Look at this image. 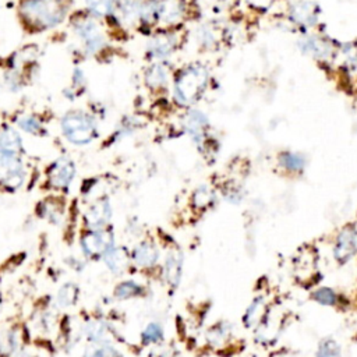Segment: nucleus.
Returning a JSON list of instances; mask_svg holds the SVG:
<instances>
[{
  "mask_svg": "<svg viewBox=\"0 0 357 357\" xmlns=\"http://www.w3.org/2000/svg\"><path fill=\"white\" fill-rule=\"evenodd\" d=\"M209 74L205 66L194 63L179 71L173 81V96L182 106H190L200 99L208 87Z\"/></svg>",
  "mask_w": 357,
  "mask_h": 357,
  "instance_id": "1",
  "label": "nucleus"
},
{
  "mask_svg": "<svg viewBox=\"0 0 357 357\" xmlns=\"http://www.w3.org/2000/svg\"><path fill=\"white\" fill-rule=\"evenodd\" d=\"M20 12L27 23L37 28H51L64 19L62 0H24Z\"/></svg>",
  "mask_w": 357,
  "mask_h": 357,
  "instance_id": "2",
  "label": "nucleus"
},
{
  "mask_svg": "<svg viewBox=\"0 0 357 357\" xmlns=\"http://www.w3.org/2000/svg\"><path fill=\"white\" fill-rule=\"evenodd\" d=\"M64 137L77 146L91 143L96 136V125L94 119L84 112H70L62 121Z\"/></svg>",
  "mask_w": 357,
  "mask_h": 357,
  "instance_id": "3",
  "label": "nucleus"
},
{
  "mask_svg": "<svg viewBox=\"0 0 357 357\" xmlns=\"http://www.w3.org/2000/svg\"><path fill=\"white\" fill-rule=\"evenodd\" d=\"M0 182L9 189H17L23 184L24 168L16 155L0 151Z\"/></svg>",
  "mask_w": 357,
  "mask_h": 357,
  "instance_id": "4",
  "label": "nucleus"
},
{
  "mask_svg": "<svg viewBox=\"0 0 357 357\" xmlns=\"http://www.w3.org/2000/svg\"><path fill=\"white\" fill-rule=\"evenodd\" d=\"M357 252V230L354 226H345L338 234L333 247V257L339 264H346Z\"/></svg>",
  "mask_w": 357,
  "mask_h": 357,
  "instance_id": "5",
  "label": "nucleus"
},
{
  "mask_svg": "<svg viewBox=\"0 0 357 357\" xmlns=\"http://www.w3.org/2000/svg\"><path fill=\"white\" fill-rule=\"evenodd\" d=\"M81 246L85 254L91 257L103 256L109 249L113 247V234L106 229L92 230L82 237Z\"/></svg>",
  "mask_w": 357,
  "mask_h": 357,
  "instance_id": "6",
  "label": "nucleus"
},
{
  "mask_svg": "<svg viewBox=\"0 0 357 357\" xmlns=\"http://www.w3.org/2000/svg\"><path fill=\"white\" fill-rule=\"evenodd\" d=\"M289 16L295 24L303 28H311L318 23V8L310 0H300L292 5Z\"/></svg>",
  "mask_w": 357,
  "mask_h": 357,
  "instance_id": "7",
  "label": "nucleus"
},
{
  "mask_svg": "<svg viewBox=\"0 0 357 357\" xmlns=\"http://www.w3.org/2000/svg\"><path fill=\"white\" fill-rule=\"evenodd\" d=\"M186 15L184 0H161L157 8V21L173 26L180 23Z\"/></svg>",
  "mask_w": 357,
  "mask_h": 357,
  "instance_id": "8",
  "label": "nucleus"
},
{
  "mask_svg": "<svg viewBox=\"0 0 357 357\" xmlns=\"http://www.w3.org/2000/svg\"><path fill=\"white\" fill-rule=\"evenodd\" d=\"M297 46L304 55L311 56V58L318 59V60H328L333 55L332 45L328 41H325L324 38L317 37V35L303 37L299 41Z\"/></svg>",
  "mask_w": 357,
  "mask_h": 357,
  "instance_id": "9",
  "label": "nucleus"
},
{
  "mask_svg": "<svg viewBox=\"0 0 357 357\" xmlns=\"http://www.w3.org/2000/svg\"><path fill=\"white\" fill-rule=\"evenodd\" d=\"M74 173V164L67 158H60L49 169V183L55 189H66L71 183Z\"/></svg>",
  "mask_w": 357,
  "mask_h": 357,
  "instance_id": "10",
  "label": "nucleus"
},
{
  "mask_svg": "<svg viewBox=\"0 0 357 357\" xmlns=\"http://www.w3.org/2000/svg\"><path fill=\"white\" fill-rule=\"evenodd\" d=\"M207 128H208V117L201 110L193 109L186 114L184 129L197 144H201L205 140Z\"/></svg>",
  "mask_w": 357,
  "mask_h": 357,
  "instance_id": "11",
  "label": "nucleus"
},
{
  "mask_svg": "<svg viewBox=\"0 0 357 357\" xmlns=\"http://www.w3.org/2000/svg\"><path fill=\"white\" fill-rule=\"evenodd\" d=\"M112 218V208L107 200H99L85 214V222L92 230L103 229Z\"/></svg>",
  "mask_w": 357,
  "mask_h": 357,
  "instance_id": "12",
  "label": "nucleus"
},
{
  "mask_svg": "<svg viewBox=\"0 0 357 357\" xmlns=\"http://www.w3.org/2000/svg\"><path fill=\"white\" fill-rule=\"evenodd\" d=\"M176 48L175 37L171 34L155 35L148 44V55L155 60H166L172 56Z\"/></svg>",
  "mask_w": 357,
  "mask_h": 357,
  "instance_id": "13",
  "label": "nucleus"
},
{
  "mask_svg": "<svg viewBox=\"0 0 357 357\" xmlns=\"http://www.w3.org/2000/svg\"><path fill=\"white\" fill-rule=\"evenodd\" d=\"M77 33L82 38L85 48L89 53H95L103 46V35L92 20L80 23L77 26Z\"/></svg>",
  "mask_w": 357,
  "mask_h": 357,
  "instance_id": "14",
  "label": "nucleus"
},
{
  "mask_svg": "<svg viewBox=\"0 0 357 357\" xmlns=\"http://www.w3.org/2000/svg\"><path fill=\"white\" fill-rule=\"evenodd\" d=\"M133 260L141 268H151L159 260V252L151 242H141L133 250Z\"/></svg>",
  "mask_w": 357,
  "mask_h": 357,
  "instance_id": "15",
  "label": "nucleus"
},
{
  "mask_svg": "<svg viewBox=\"0 0 357 357\" xmlns=\"http://www.w3.org/2000/svg\"><path fill=\"white\" fill-rule=\"evenodd\" d=\"M182 270H183V257L180 253L172 252L168 254L164 265V272H165V279L166 282L176 288L182 279Z\"/></svg>",
  "mask_w": 357,
  "mask_h": 357,
  "instance_id": "16",
  "label": "nucleus"
},
{
  "mask_svg": "<svg viewBox=\"0 0 357 357\" xmlns=\"http://www.w3.org/2000/svg\"><path fill=\"white\" fill-rule=\"evenodd\" d=\"M103 260L105 264L107 265V268L114 272L116 275L122 274L129 263V257L126 254V252L123 249H119V247H112L109 249L105 254H103Z\"/></svg>",
  "mask_w": 357,
  "mask_h": 357,
  "instance_id": "17",
  "label": "nucleus"
},
{
  "mask_svg": "<svg viewBox=\"0 0 357 357\" xmlns=\"http://www.w3.org/2000/svg\"><path fill=\"white\" fill-rule=\"evenodd\" d=\"M146 82L153 89L165 88L169 82V70L162 63L151 66L146 73Z\"/></svg>",
  "mask_w": 357,
  "mask_h": 357,
  "instance_id": "18",
  "label": "nucleus"
},
{
  "mask_svg": "<svg viewBox=\"0 0 357 357\" xmlns=\"http://www.w3.org/2000/svg\"><path fill=\"white\" fill-rule=\"evenodd\" d=\"M23 150V141L17 132L13 129H5L0 133V151L17 155Z\"/></svg>",
  "mask_w": 357,
  "mask_h": 357,
  "instance_id": "19",
  "label": "nucleus"
},
{
  "mask_svg": "<svg viewBox=\"0 0 357 357\" xmlns=\"http://www.w3.org/2000/svg\"><path fill=\"white\" fill-rule=\"evenodd\" d=\"M265 300L264 297H257L253 300V303L250 304V307L247 308L246 314H245V325L247 328H253L256 325H259L264 317H265Z\"/></svg>",
  "mask_w": 357,
  "mask_h": 357,
  "instance_id": "20",
  "label": "nucleus"
},
{
  "mask_svg": "<svg viewBox=\"0 0 357 357\" xmlns=\"http://www.w3.org/2000/svg\"><path fill=\"white\" fill-rule=\"evenodd\" d=\"M306 158L304 155L299 154V153H292V151H286V153H282L279 155V164L284 169L289 171V172H293V173H299V172H303V169L306 168Z\"/></svg>",
  "mask_w": 357,
  "mask_h": 357,
  "instance_id": "21",
  "label": "nucleus"
},
{
  "mask_svg": "<svg viewBox=\"0 0 357 357\" xmlns=\"http://www.w3.org/2000/svg\"><path fill=\"white\" fill-rule=\"evenodd\" d=\"M315 271V257L311 252H302L297 259H295V274L297 277L307 275L311 277Z\"/></svg>",
  "mask_w": 357,
  "mask_h": 357,
  "instance_id": "22",
  "label": "nucleus"
},
{
  "mask_svg": "<svg viewBox=\"0 0 357 357\" xmlns=\"http://www.w3.org/2000/svg\"><path fill=\"white\" fill-rule=\"evenodd\" d=\"M230 332H232L230 324L226 321H222L209 329L207 340L214 346H220L223 342H226L229 339Z\"/></svg>",
  "mask_w": 357,
  "mask_h": 357,
  "instance_id": "23",
  "label": "nucleus"
},
{
  "mask_svg": "<svg viewBox=\"0 0 357 357\" xmlns=\"http://www.w3.org/2000/svg\"><path fill=\"white\" fill-rule=\"evenodd\" d=\"M193 205L198 209H205L209 205H212L215 200V193L207 187V186H200L197 190L193 193Z\"/></svg>",
  "mask_w": 357,
  "mask_h": 357,
  "instance_id": "24",
  "label": "nucleus"
},
{
  "mask_svg": "<svg viewBox=\"0 0 357 357\" xmlns=\"http://www.w3.org/2000/svg\"><path fill=\"white\" fill-rule=\"evenodd\" d=\"M19 346V335L16 331H6L0 333V354H15Z\"/></svg>",
  "mask_w": 357,
  "mask_h": 357,
  "instance_id": "25",
  "label": "nucleus"
},
{
  "mask_svg": "<svg viewBox=\"0 0 357 357\" xmlns=\"http://www.w3.org/2000/svg\"><path fill=\"white\" fill-rule=\"evenodd\" d=\"M143 293V288L136 284V282H122L114 290V296L121 300H126V299H132V297H137Z\"/></svg>",
  "mask_w": 357,
  "mask_h": 357,
  "instance_id": "26",
  "label": "nucleus"
},
{
  "mask_svg": "<svg viewBox=\"0 0 357 357\" xmlns=\"http://www.w3.org/2000/svg\"><path fill=\"white\" fill-rule=\"evenodd\" d=\"M78 296V288L73 284H66L63 288H60L58 293V304L63 308L70 307L76 303Z\"/></svg>",
  "mask_w": 357,
  "mask_h": 357,
  "instance_id": "27",
  "label": "nucleus"
},
{
  "mask_svg": "<svg viewBox=\"0 0 357 357\" xmlns=\"http://www.w3.org/2000/svg\"><path fill=\"white\" fill-rule=\"evenodd\" d=\"M87 336L89 340L92 342H96V343H101V342H106V336L109 333L106 325L103 322H99V321H92L88 324L87 326Z\"/></svg>",
  "mask_w": 357,
  "mask_h": 357,
  "instance_id": "28",
  "label": "nucleus"
},
{
  "mask_svg": "<svg viewBox=\"0 0 357 357\" xmlns=\"http://www.w3.org/2000/svg\"><path fill=\"white\" fill-rule=\"evenodd\" d=\"M87 5L96 15L105 16L114 12L117 0H87Z\"/></svg>",
  "mask_w": 357,
  "mask_h": 357,
  "instance_id": "29",
  "label": "nucleus"
},
{
  "mask_svg": "<svg viewBox=\"0 0 357 357\" xmlns=\"http://www.w3.org/2000/svg\"><path fill=\"white\" fill-rule=\"evenodd\" d=\"M17 125L20 126V129H23L27 133L31 134H41L44 132V128L41 125V122L38 121L37 117L34 116H23L17 121Z\"/></svg>",
  "mask_w": 357,
  "mask_h": 357,
  "instance_id": "30",
  "label": "nucleus"
},
{
  "mask_svg": "<svg viewBox=\"0 0 357 357\" xmlns=\"http://www.w3.org/2000/svg\"><path fill=\"white\" fill-rule=\"evenodd\" d=\"M164 339V329L159 324L151 322L147 325V328L143 332V342L146 345L150 343H159Z\"/></svg>",
  "mask_w": 357,
  "mask_h": 357,
  "instance_id": "31",
  "label": "nucleus"
},
{
  "mask_svg": "<svg viewBox=\"0 0 357 357\" xmlns=\"http://www.w3.org/2000/svg\"><path fill=\"white\" fill-rule=\"evenodd\" d=\"M340 346L333 339H325L320 343L315 357H339Z\"/></svg>",
  "mask_w": 357,
  "mask_h": 357,
  "instance_id": "32",
  "label": "nucleus"
},
{
  "mask_svg": "<svg viewBox=\"0 0 357 357\" xmlns=\"http://www.w3.org/2000/svg\"><path fill=\"white\" fill-rule=\"evenodd\" d=\"M313 299L322 306H335L338 303V295L329 288H320L313 293Z\"/></svg>",
  "mask_w": 357,
  "mask_h": 357,
  "instance_id": "33",
  "label": "nucleus"
},
{
  "mask_svg": "<svg viewBox=\"0 0 357 357\" xmlns=\"http://www.w3.org/2000/svg\"><path fill=\"white\" fill-rule=\"evenodd\" d=\"M197 40L201 46L212 48L216 44V31L209 26H202L197 31Z\"/></svg>",
  "mask_w": 357,
  "mask_h": 357,
  "instance_id": "34",
  "label": "nucleus"
},
{
  "mask_svg": "<svg viewBox=\"0 0 357 357\" xmlns=\"http://www.w3.org/2000/svg\"><path fill=\"white\" fill-rule=\"evenodd\" d=\"M60 208L58 205H49V201L44 204V216L46 219H52L53 222H56L60 218Z\"/></svg>",
  "mask_w": 357,
  "mask_h": 357,
  "instance_id": "35",
  "label": "nucleus"
},
{
  "mask_svg": "<svg viewBox=\"0 0 357 357\" xmlns=\"http://www.w3.org/2000/svg\"><path fill=\"white\" fill-rule=\"evenodd\" d=\"M89 357H119V356H117V353H116L113 349H110V347H99V349L94 350V351L89 354Z\"/></svg>",
  "mask_w": 357,
  "mask_h": 357,
  "instance_id": "36",
  "label": "nucleus"
},
{
  "mask_svg": "<svg viewBox=\"0 0 357 357\" xmlns=\"http://www.w3.org/2000/svg\"><path fill=\"white\" fill-rule=\"evenodd\" d=\"M247 2L256 9H265L271 3V0H247Z\"/></svg>",
  "mask_w": 357,
  "mask_h": 357,
  "instance_id": "37",
  "label": "nucleus"
},
{
  "mask_svg": "<svg viewBox=\"0 0 357 357\" xmlns=\"http://www.w3.org/2000/svg\"><path fill=\"white\" fill-rule=\"evenodd\" d=\"M16 357H31L28 353H21V354H19V356H16Z\"/></svg>",
  "mask_w": 357,
  "mask_h": 357,
  "instance_id": "38",
  "label": "nucleus"
}]
</instances>
